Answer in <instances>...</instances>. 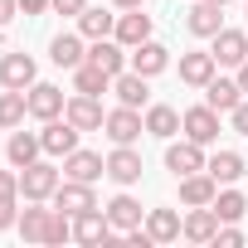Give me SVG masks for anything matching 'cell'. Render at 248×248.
I'll use <instances>...</instances> for the list:
<instances>
[{
    "label": "cell",
    "mask_w": 248,
    "mask_h": 248,
    "mask_svg": "<svg viewBox=\"0 0 248 248\" xmlns=\"http://www.w3.org/2000/svg\"><path fill=\"white\" fill-rule=\"evenodd\" d=\"M20 15V0H0V25H10Z\"/></svg>",
    "instance_id": "60d3db41"
},
{
    "label": "cell",
    "mask_w": 248,
    "mask_h": 248,
    "mask_svg": "<svg viewBox=\"0 0 248 248\" xmlns=\"http://www.w3.org/2000/svg\"><path fill=\"white\" fill-rule=\"evenodd\" d=\"M214 195H219V180L209 170L180 175V204H214Z\"/></svg>",
    "instance_id": "44dd1931"
},
{
    "label": "cell",
    "mask_w": 248,
    "mask_h": 248,
    "mask_svg": "<svg viewBox=\"0 0 248 248\" xmlns=\"http://www.w3.org/2000/svg\"><path fill=\"white\" fill-rule=\"evenodd\" d=\"M127 63H132L141 78H156V73H166V68H170V49H166V44H156V39H146V44H137V49L127 54Z\"/></svg>",
    "instance_id": "9c48e42d"
},
{
    "label": "cell",
    "mask_w": 248,
    "mask_h": 248,
    "mask_svg": "<svg viewBox=\"0 0 248 248\" xmlns=\"http://www.w3.org/2000/svg\"><path fill=\"white\" fill-rule=\"evenodd\" d=\"M0 200H20V170H0Z\"/></svg>",
    "instance_id": "e575fe53"
},
{
    "label": "cell",
    "mask_w": 248,
    "mask_h": 248,
    "mask_svg": "<svg viewBox=\"0 0 248 248\" xmlns=\"http://www.w3.org/2000/svg\"><path fill=\"white\" fill-rule=\"evenodd\" d=\"M229 117H233V132H243V137H248V97H243V102H238Z\"/></svg>",
    "instance_id": "f35d334b"
},
{
    "label": "cell",
    "mask_w": 248,
    "mask_h": 248,
    "mask_svg": "<svg viewBox=\"0 0 248 248\" xmlns=\"http://www.w3.org/2000/svg\"><path fill=\"white\" fill-rule=\"evenodd\" d=\"M34 83H39V68H34L30 54H5V59H0V88H20V93H30Z\"/></svg>",
    "instance_id": "52a82bcc"
},
{
    "label": "cell",
    "mask_w": 248,
    "mask_h": 248,
    "mask_svg": "<svg viewBox=\"0 0 248 248\" xmlns=\"http://www.w3.org/2000/svg\"><path fill=\"white\" fill-rule=\"evenodd\" d=\"M93 204H97V195H93L88 180H63V185L54 190V209H63V214H83V209H93Z\"/></svg>",
    "instance_id": "5bb4252c"
},
{
    "label": "cell",
    "mask_w": 248,
    "mask_h": 248,
    "mask_svg": "<svg viewBox=\"0 0 248 248\" xmlns=\"http://www.w3.org/2000/svg\"><path fill=\"white\" fill-rule=\"evenodd\" d=\"M107 219H112V229L132 233V229H141V224H146V209H141L132 195H117V200L107 204Z\"/></svg>",
    "instance_id": "484cf974"
},
{
    "label": "cell",
    "mask_w": 248,
    "mask_h": 248,
    "mask_svg": "<svg viewBox=\"0 0 248 248\" xmlns=\"http://www.w3.org/2000/svg\"><path fill=\"white\" fill-rule=\"evenodd\" d=\"M112 88V73H102L97 63H78L73 68V93H88V97H102Z\"/></svg>",
    "instance_id": "4dcf8cb0"
},
{
    "label": "cell",
    "mask_w": 248,
    "mask_h": 248,
    "mask_svg": "<svg viewBox=\"0 0 248 248\" xmlns=\"http://www.w3.org/2000/svg\"><path fill=\"white\" fill-rule=\"evenodd\" d=\"M112 5H117V10H141L146 0H112Z\"/></svg>",
    "instance_id": "7bdbcfd3"
},
{
    "label": "cell",
    "mask_w": 248,
    "mask_h": 248,
    "mask_svg": "<svg viewBox=\"0 0 248 248\" xmlns=\"http://www.w3.org/2000/svg\"><path fill=\"white\" fill-rule=\"evenodd\" d=\"M49 59H54L59 68H78V63H88L83 34H54V44H49Z\"/></svg>",
    "instance_id": "4316f807"
},
{
    "label": "cell",
    "mask_w": 248,
    "mask_h": 248,
    "mask_svg": "<svg viewBox=\"0 0 248 248\" xmlns=\"http://www.w3.org/2000/svg\"><path fill=\"white\" fill-rule=\"evenodd\" d=\"M204 170H209L219 185H233V180L243 175V156H238V151H214V156L204 161Z\"/></svg>",
    "instance_id": "1f68e13d"
},
{
    "label": "cell",
    "mask_w": 248,
    "mask_h": 248,
    "mask_svg": "<svg viewBox=\"0 0 248 248\" xmlns=\"http://www.w3.org/2000/svg\"><path fill=\"white\" fill-rule=\"evenodd\" d=\"M214 243H219V248H238V243H243V233L229 224V229H219V233H214Z\"/></svg>",
    "instance_id": "8d00e7d4"
},
{
    "label": "cell",
    "mask_w": 248,
    "mask_h": 248,
    "mask_svg": "<svg viewBox=\"0 0 248 248\" xmlns=\"http://www.w3.org/2000/svg\"><path fill=\"white\" fill-rule=\"evenodd\" d=\"M112 30H117V15H107L102 5H88V10L78 15V34H83V39H107Z\"/></svg>",
    "instance_id": "f546056e"
},
{
    "label": "cell",
    "mask_w": 248,
    "mask_h": 248,
    "mask_svg": "<svg viewBox=\"0 0 248 248\" xmlns=\"http://www.w3.org/2000/svg\"><path fill=\"white\" fill-rule=\"evenodd\" d=\"M112 39H117V44H127V49L146 44V39H151V15H141V10H122V15H117Z\"/></svg>",
    "instance_id": "9a60e30c"
},
{
    "label": "cell",
    "mask_w": 248,
    "mask_h": 248,
    "mask_svg": "<svg viewBox=\"0 0 248 248\" xmlns=\"http://www.w3.org/2000/svg\"><path fill=\"white\" fill-rule=\"evenodd\" d=\"M44 10H54L49 0H20V15H44Z\"/></svg>",
    "instance_id": "ab89813d"
},
{
    "label": "cell",
    "mask_w": 248,
    "mask_h": 248,
    "mask_svg": "<svg viewBox=\"0 0 248 248\" xmlns=\"http://www.w3.org/2000/svg\"><path fill=\"white\" fill-rule=\"evenodd\" d=\"M204 102H209L214 112H233V107L243 102L238 78H209V83H204Z\"/></svg>",
    "instance_id": "cb8c5ba5"
},
{
    "label": "cell",
    "mask_w": 248,
    "mask_h": 248,
    "mask_svg": "<svg viewBox=\"0 0 248 248\" xmlns=\"http://www.w3.org/2000/svg\"><path fill=\"white\" fill-rule=\"evenodd\" d=\"M146 83H151V78H141L137 68H122V73L112 78V93H117V102H122V107H146V97H151V93H146Z\"/></svg>",
    "instance_id": "ac0fdd59"
},
{
    "label": "cell",
    "mask_w": 248,
    "mask_h": 248,
    "mask_svg": "<svg viewBox=\"0 0 248 248\" xmlns=\"http://www.w3.org/2000/svg\"><path fill=\"white\" fill-rule=\"evenodd\" d=\"M185 25H190V34L214 39V34L224 30V5H214V0H195V5H190V15H185Z\"/></svg>",
    "instance_id": "7c38bea8"
},
{
    "label": "cell",
    "mask_w": 248,
    "mask_h": 248,
    "mask_svg": "<svg viewBox=\"0 0 248 248\" xmlns=\"http://www.w3.org/2000/svg\"><path fill=\"white\" fill-rule=\"evenodd\" d=\"M63 117L73 122L78 132H102V122H107L102 102H97V97H88V93H73V97H68V107H63Z\"/></svg>",
    "instance_id": "ba28073f"
},
{
    "label": "cell",
    "mask_w": 248,
    "mask_h": 248,
    "mask_svg": "<svg viewBox=\"0 0 248 248\" xmlns=\"http://www.w3.org/2000/svg\"><path fill=\"white\" fill-rule=\"evenodd\" d=\"M214 5H229V0H214Z\"/></svg>",
    "instance_id": "ee69618b"
},
{
    "label": "cell",
    "mask_w": 248,
    "mask_h": 248,
    "mask_svg": "<svg viewBox=\"0 0 248 248\" xmlns=\"http://www.w3.org/2000/svg\"><path fill=\"white\" fill-rule=\"evenodd\" d=\"M49 214L54 209H44V200H25V209H20V233H25V243H44V233H49Z\"/></svg>",
    "instance_id": "7402d4cb"
},
{
    "label": "cell",
    "mask_w": 248,
    "mask_h": 248,
    "mask_svg": "<svg viewBox=\"0 0 248 248\" xmlns=\"http://www.w3.org/2000/svg\"><path fill=\"white\" fill-rule=\"evenodd\" d=\"M166 170H170L175 180H180V175L204 170V146H200V141H190V137H185V141H175V137H170V146H166Z\"/></svg>",
    "instance_id": "7a4b0ae2"
},
{
    "label": "cell",
    "mask_w": 248,
    "mask_h": 248,
    "mask_svg": "<svg viewBox=\"0 0 248 248\" xmlns=\"http://www.w3.org/2000/svg\"><path fill=\"white\" fill-rule=\"evenodd\" d=\"M214 233H219L214 204H190V214H185V238H190V243H214Z\"/></svg>",
    "instance_id": "e0dca14e"
},
{
    "label": "cell",
    "mask_w": 248,
    "mask_h": 248,
    "mask_svg": "<svg viewBox=\"0 0 248 248\" xmlns=\"http://www.w3.org/2000/svg\"><path fill=\"white\" fill-rule=\"evenodd\" d=\"M102 132L117 141V146H132L141 132H146V117L137 112V107H117V112H107V122H102Z\"/></svg>",
    "instance_id": "277c9868"
},
{
    "label": "cell",
    "mask_w": 248,
    "mask_h": 248,
    "mask_svg": "<svg viewBox=\"0 0 248 248\" xmlns=\"http://www.w3.org/2000/svg\"><path fill=\"white\" fill-rule=\"evenodd\" d=\"M59 185H63V175H59L49 161H30V166L20 170V195H25V200H54Z\"/></svg>",
    "instance_id": "6da1fadb"
},
{
    "label": "cell",
    "mask_w": 248,
    "mask_h": 248,
    "mask_svg": "<svg viewBox=\"0 0 248 248\" xmlns=\"http://www.w3.org/2000/svg\"><path fill=\"white\" fill-rule=\"evenodd\" d=\"M214 214H219V224H238V219L248 214V200H243L238 190H219V195H214Z\"/></svg>",
    "instance_id": "d6a6232c"
},
{
    "label": "cell",
    "mask_w": 248,
    "mask_h": 248,
    "mask_svg": "<svg viewBox=\"0 0 248 248\" xmlns=\"http://www.w3.org/2000/svg\"><path fill=\"white\" fill-rule=\"evenodd\" d=\"M73 243H112V219H107V209H83V214H73Z\"/></svg>",
    "instance_id": "3957f363"
},
{
    "label": "cell",
    "mask_w": 248,
    "mask_h": 248,
    "mask_svg": "<svg viewBox=\"0 0 248 248\" xmlns=\"http://www.w3.org/2000/svg\"><path fill=\"white\" fill-rule=\"evenodd\" d=\"M25 112H30V97L20 88H5V93H0V132H15L25 122Z\"/></svg>",
    "instance_id": "f1b7e54d"
},
{
    "label": "cell",
    "mask_w": 248,
    "mask_h": 248,
    "mask_svg": "<svg viewBox=\"0 0 248 248\" xmlns=\"http://www.w3.org/2000/svg\"><path fill=\"white\" fill-rule=\"evenodd\" d=\"M78 127L68 117H49L44 122V132H39V141H44V156H68V151H78Z\"/></svg>",
    "instance_id": "5b68a950"
},
{
    "label": "cell",
    "mask_w": 248,
    "mask_h": 248,
    "mask_svg": "<svg viewBox=\"0 0 248 248\" xmlns=\"http://www.w3.org/2000/svg\"><path fill=\"white\" fill-rule=\"evenodd\" d=\"M214 54H204V49H190V54H180V83H190V88H204L209 78H214Z\"/></svg>",
    "instance_id": "d6986e66"
},
{
    "label": "cell",
    "mask_w": 248,
    "mask_h": 248,
    "mask_svg": "<svg viewBox=\"0 0 248 248\" xmlns=\"http://www.w3.org/2000/svg\"><path fill=\"white\" fill-rule=\"evenodd\" d=\"M233 78H238V88H243V93H248V59H243V63H238V73H233Z\"/></svg>",
    "instance_id": "b9f144b4"
},
{
    "label": "cell",
    "mask_w": 248,
    "mask_h": 248,
    "mask_svg": "<svg viewBox=\"0 0 248 248\" xmlns=\"http://www.w3.org/2000/svg\"><path fill=\"white\" fill-rule=\"evenodd\" d=\"M180 132L190 137V141H200V146H209L214 137H219V112L204 102V107H190V112H180Z\"/></svg>",
    "instance_id": "8992f818"
},
{
    "label": "cell",
    "mask_w": 248,
    "mask_h": 248,
    "mask_svg": "<svg viewBox=\"0 0 248 248\" xmlns=\"http://www.w3.org/2000/svg\"><path fill=\"white\" fill-rule=\"evenodd\" d=\"M97 175H107V161H102L97 151H83V146H78V151L63 156V180H88V185H93Z\"/></svg>",
    "instance_id": "4fadbf2b"
},
{
    "label": "cell",
    "mask_w": 248,
    "mask_h": 248,
    "mask_svg": "<svg viewBox=\"0 0 248 248\" xmlns=\"http://www.w3.org/2000/svg\"><path fill=\"white\" fill-rule=\"evenodd\" d=\"M25 97H30V117H39V122H49V117H63V107H68L63 88H54V83H34Z\"/></svg>",
    "instance_id": "30bf717a"
},
{
    "label": "cell",
    "mask_w": 248,
    "mask_h": 248,
    "mask_svg": "<svg viewBox=\"0 0 248 248\" xmlns=\"http://www.w3.org/2000/svg\"><path fill=\"white\" fill-rule=\"evenodd\" d=\"M68 238H73V214L54 209V214H49V233H44V243H68Z\"/></svg>",
    "instance_id": "836d02e7"
},
{
    "label": "cell",
    "mask_w": 248,
    "mask_h": 248,
    "mask_svg": "<svg viewBox=\"0 0 248 248\" xmlns=\"http://www.w3.org/2000/svg\"><path fill=\"white\" fill-rule=\"evenodd\" d=\"M209 54H214V63H219V68H238V63L248 59V34H243V30H219Z\"/></svg>",
    "instance_id": "8fae6325"
},
{
    "label": "cell",
    "mask_w": 248,
    "mask_h": 248,
    "mask_svg": "<svg viewBox=\"0 0 248 248\" xmlns=\"http://www.w3.org/2000/svg\"><path fill=\"white\" fill-rule=\"evenodd\" d=\"M107 180H117V185H137V180H141V156H137L132 146H117V151L107 156Z\"/></svg>",
    "instance_id": "603a6c76"
},
{
    "label": "cell",
    "mask_w": 248,
    "mask_h": 248,
    "mask_svg": "<svg viewBox=\"0 0 248 248\" xmlns=\"http://www.w3.org/2000/svg\"><path fill=\"white\" fill-rule=\"evenodd\" d=\"M49 5H54L59 15H83V10H88V0H49Z\"/></svg>",
    "instance_id": "74e56055"
},
{
    "label": "cell",
    "mask_w": 248,
    "mask_h": 248,
    "mask_svg": "<svg viewBox=\"0 0 248 248\" xmlns=\"http://www.w3.org/2000/svg\"><path fill=\"white\" fill-rule=\"evenodd\" d=\"M5 156H10V166H15V170H25L30 161H39V156H44V141H39V132H10V141H5Z\"/></svg>",
    "instance_id": "ffe728a7"
},
{
    "label": "cell",
    "mask_w": 248,
    "mask_h": 248,
    "mask_svg": "<svg viewBox=\"0 0 248 248\" xmlns=\"http://www.w3.org/2000/svg\"><path fill=\"white\" fill-rule=\"evenodd\" d=\"M146 233H151L156 243H175V238L185 233V219H180L175 209H146Z\"/></svg>",
    "instance_id": "d4e9b609"
},
{
    "label": "cell",
    "mask_w": 248,
    "mask_h": 248,
    "mask_svg": "<svg viewBox=\"0 0 248 248\" xmlns=\"http://www.w3.org/2000/svg\"><path fill=\"white\" fill-rule=\"evenodd\" d=\"M15 224H20V204H15V200H0V233L15 229Z\"/></svg>",
    "instance_id": "d590c367"
},
{
    "label": "cell",
    "mask_w": 248,
    "mask_h": 248,
    "mask_svg": "<svg viewBox=\"0 0 248 248\" xmlns=\"http://www.w3.org/2000/svg\"><path fill=\"white\" fill-rule=\"evenodd\" d=\"M127 54H132L127 44H117V39L107 34V39H93V49H88V63H97L102 73H112V78H117L122 68H127Z\"/></svg>",
    "instance_id": "2e32d148"
},
{
    "label": "cell",
    "mask_w": 248,
    "mask_h": 248,
    "mask_svg": "<svg viewBox=\"0 0 248 248\" xmlns=\"http://www.w3.org/2000/svg\"><path fill=\"white\" fill-rule=\"evenodd\" d=\"M175 132H180V112H175V107H166V102H151V107H146V137L170 141Z\"/></svg>",
    "instance_id": "83f0119b"
}]
</instances>
